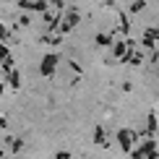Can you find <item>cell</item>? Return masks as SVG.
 <instances>
[{
    "label": "cell",
    "mask_w": 159,
    "mask_h": 159,
    "mask_svg": "<svg viewBox=\"0 0 159 159\" xmlns=\"http://www.w3.org/2000/svg\"><path fill=\"white\" fill-rule=\"evenodd\" d=\"M157 29H159V21H157Z\"/></svg>",
    "instance_id": "obj_20"
},
{
    "label": "cell",
    "mask_w": 159,
    "mask_h": 159,
    "mask_svg": "<svg viewBox=\"0 0 159 159\" xmlns=\"http://www.w3.org/2000/svg\"><path fill=\"white\" fill-rule=\"evenodd\" d=\"M70 70H73V73H84V70H81V65H78V63H73V60H70Z\"/></svg>",
    "instance_id": "obj_16"
},
{
    "label": "cell",
    "mask_w": 159,
    "mask_h": 159,
    "mask_svg": "<svg viewBox=\"0 0 159 159\" xmlns=\"http://www.w3.org/2000/svg\"><path fill=\"white\" fill-rule=\"evenodd\" d=\"M143 39H151V42H159V29L157 26H151V29L143 31Z\"/></svg>",
    "instance_id": "obj_12"
},
{
    "label": "cell",
    "mask_w": 159,
    "mask_h": 159,
    "mask_svg": "<svg viewBox=\"0 0 159 159\" xmlns=\"http://www.w3.org/2000/svg\"><path fill=\"white\" fill-rule=\"evenodd\" d=\"M78 21H81V16H78V11L73 8V11H65V21H60V34H70V31L78 26Z\"/></svg>",
    "instance_id": "obj_4"
},
{
    "label": "cell",
    "mask_w": 159,
    "mask_h": 159,
    "mask_svg": "<svg viewBox=\"0 0 159 159\" xmlns=\"http://www.w3.org/2000/svg\"><path fill=\"white\" fill-rule=\"evenodd\" d=\"M157 130H159L157 110H151V112H149V117H146V130H143V133L138 136V138H143V141H146V138H154V136H157Z\"/></svg>",
    "instance_id": "obj_5"
},
{
    "label": "cell",
    "mask_w": 159,
    "mask_h": 159,
    "mask_svg": "<svg viewBox=\"0 0 159 159\" xmlns=\"http://www.w3.org/2000/svg\"><path fill=\"white\" fill-rule=\"evenodd\" d=\"M115 138H117V143H120V149L125 151V154H130L133 146L138 143V133H136V130H130V128H120L115 133Z\"/></svg>",
    "instance_id": "obj_2"
},
{
    "label": "cell",
    "mask_w": 159,
    "mask_h": 159,
    "mask_svg": "<svg viewBox=\"0 0 159 159\" xmlns=\"http://www.w3.org/2000/svg\"><path fill=\"white\" fill-rule=\"evenodd\" d=\"M0 94H3V84H0Z\"/></svg>",
    "instance_id": "obj_18"
},
{
    "label": "cell",
    "mask_w": 159,
    "mask_h": 159,
    "mask_svg": "<svg viewBox=\"0 0 159 159\" xmlns=\"http://www.w3.org/2000/svg\"><path fill=\"white\" fill-rule=\"evenodd\" d=\"M154 159H159V157H154Z\"/></svg>",
    "instance_id": "obj_21"
},
{
    "label": "cell",
    "mask_w": 159,
    "mask_h": 159,
    "mask_svg": "<svg viewBox=\"0 0 159 159\" xmlns=\"http://www.w3.org/2000/svg\"><path fill=\"white\" fill-rule=\"evenodd\" d=\"M8 78H11V86H13V89H18V84H21V78H18V70H11Z\"/></svg>",
    "instance_id": "obj_13"
},
{
    "label": "cell",
    "mask_w": 159,
    "mask_h": 159,
    "mask_svg": "<svg viewBox=\"0 0 159 159\" xmlns=\"http://www.w3.org/2000/svg\"><path fill=\"white\" fill-rule=\"evenodd\" d=\"M0 159H3V151H0Z\"/></svg>",
    "instance_id": "obj_19"
},
{
    "label": "cell",
    "mask_w": 159,
    "mask_h": 159,
    "mask_svg": "<svg viewBox=\"0 0 159 159\" xmlns=\"http://www.w3.org/2000/svg\"><path fill=\"white\" fill-rule=\"evenodd\" d=\"M0 39H8V29H5L3 24H0Z\"/></svg>",
    "instance_id": "obj_17"
},
{
    "label": "cell",
    "mask_w": 159,
    "mask_h": 159,
    "mask_svg": "<svg viewBox=\"0 0 159 159\" xmlns=\"http://www.w3.org/2000/svg\"><path fill=\"white\" fill-rule=\"evenodd\" d=\"M94 42L99 44V47H112V44H115V39H112V34H97Z\"/></svg>",
    "instance_id": "obj_9"
},
{
    "label": "cell",
    "mask_w": 159,
    "mask_h": 159,
    "mask_svg": "<svg viewBox=\"0 0 159 159\" xmlns=\"http://www.w3.org/2000/svg\"><path fill=\"white\" fill-rule=\"evenodd\" d=\"M94 143H97V146H107V130H104L102 128V125H97V128H94Z\"/></svg>",
    "instance_id": "obj_7"
},
{
    "label": "cell",
    "mask_w": 159,
    "mask_h": 159,
    "mask_svg": "<svg viewBox=\"0 0 159 159\" xmlns=\"http://www.w3.org/2000/svg\"><path fill=\"white\" fill-rule=\"evenodd\" d=\"M143 8H146V0H133V3L128 5V11H130V13H141Z\"/></svg>",
    "instance_id": "obj_11"
},
{
    "label": "cell",
    "mask_w": 159,
    "mask_h": 159,
    "mask_svg": "<svg viewBox=\"0 0 159 159\" xmlns=\"http://www.w3.org/2000/svg\"><path fill=\"white\" fill-rule=\"evenodd\" d=\"M128 157L130 159H154L157 157V141H154V138H146V141L136 143L133 151H130Z\"/></svg>",
    "instance_id": "obj_1"
},
{
    "label": "cell",
    "mask_w": 159,
    "mask_h": 159,
    "mask_svg": "<svg viewBox=\"0 0 159 159\" xmlns=\"http://www.w3.org/2000/svg\"><path fill=\"white\" fill-rule=\"evenodd\" d=\"M5 57H8V50H5V44H0V63H3Z\"/></svg>",
    "instance_id": "obj_15"
},
{
    "label": "cell",
    "mask_w": 159,
    "mask_h": 159,
    "mask_svg": "<svg viewBox=\"0 0 159 159\" xmlns=\"http://www.w3.org/2000/svg\"><path fill=\"white\" fill-rule=\"evenodd\" d=\"M117 16H120V31H123V34H128V31H130V21H128V16H125L123 11H117Z\"/></svg>",
    "instance_id": "obj_10"
},
{
    "label": "cell",
    "mask_w": 159,
    "mask_h": 159,
    "mask_svg": "<svg viewBox=\"0 0 159 159\" xmlns=\"http://www.w3.org/2000/svg\"><path fill=\"white\" fill-rule=\"evenodd\" d=\"M55 159H70V151H57Z\"/></svg>",
    "instance_id": "obj_14"
},
{
    "label": "cell",
    "mask_w": 159,
    "mask_h": 159,
    "mask_svg": "<svg viewBox=\"0 0 159 159\" xmlns=\"http://www.w3.org/2000/svg\"><path fill=\"white\" fill-rule=\"evenodd\" d=\"M57 63H60V55L57 52H47V55L42 57V65H39V73L42 76H52L57 68Z\"/></svg>",
    "instance_id": "obj_3"
},
{
    "label": "cell",
    "mask_w": 159,
    "mask_h": 159,
    "mask_svg": "<svg viewBox=\"0 0 159 159\" xmlns=\"http://www.w3.org/2000/svg\"><path fill=\"white\" fill-rule=\"evenodd\" d=\"M112 55H115L117 60H123V57L128 55V47H125V42H115V44H112Z\"/></svg>",
    "instance_id": "obj_8"
},
{
    "label": "cell",
    "mask_w": 159,
    "mask_h": 159,
    "mask_svg": "<svg viewBox=\"0 0 159 159\" xmlns=\"http://www.w3.org/2000/svg\"><path fill=\"white\" fill-rule=\"evenodd\" d=\"M120 63H125V65H133V68H136V65H141V63H143V50L128 52V55H125V57H123Z\"/></svg>",
    "instance_id": "obj_6"
}]
</instances>
